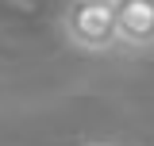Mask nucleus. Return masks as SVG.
<instances>
[{
	"instance_id": "nucleus-4",
	"label": "nucleus",
	"mask_w": 154,
	"mask_h": 146,
	"mask_svg": "<svg viewBox=\"0 0 154 146\" xmlns=\"http://www.w3.org/2000/svg\"><path fill=\"white\" fill-rule=\"evenodd\" d=\"M108 4H116V0H108Z\"/></svg>"
},
{
	"instance_id": "nucleus-2",
	"label": "nucleus",
	"mask_w": 154,
	"mask_h": 146,
	"mask_svg": "<svg viewBox=\"0 0 154 146\" xmlns=\"http://www.w3.org/2000/svg\"><path fill=\"white\" fill-rule=\"evenodd\" d=\"M116 46L154 50V0H116Z\"/></svg>"
},
{
	"instance_id": "nucleus-1",
	"label": "nucleus",
	"mask_w": 154,
	"mask_h": 146,
	"mask_svg": "<svg viewBox=\"0 0 154 146\" xmlns=\"http://www.w3.org/2000/svg\"><path fill=\"white\" fill-rule=\"evenodd\" d=\"M62 27L81 54L116 50V12L108 0H69L62 12Z\"/></svg>"
},
{
	"instance_id": "nucleus-3",
	"label": "nucleus",
	"mask_w": 154,
	"mask_h": 146,
	"mask_svg": "<svg viewBox=\"0 0 154 146\" xmlns=\"http://www.w3.org/2000/svg\"><path fill=\"white\" fill-rule=\"evenodd\" d=\"M89 146H112V142H89Z\"/></svg>"
}]
</instances>
